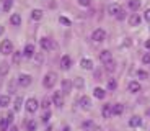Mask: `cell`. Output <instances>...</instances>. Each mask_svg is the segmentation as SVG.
I'll return each mask as SVG.
<instances>
[{"label":"cell","instance_id":"5bb4252c","mask_svg":"<svg viewBox=\"0 0 150 131\" xmlns=\"http://www.w3.org/2000/svg\"><path fill=\"white\" fill-rule=\"evenodd\" d=\"M10 23L13 26H18V25H21V16L18 15V13H13V15L10 16Z\"/></svg>","mask_w":150,"mask_h":131},{"label":"cell","instance_id":"9a60e30c","mask_svg":"<svg viewBox=\"0 0 150 131\" xmlns=\"http://www.w3.org/2000/svg\"><path fill=\"white\" fill-rule=\"evenodd\" d=\"M127 89H129V92H132V94H135V92H139L140 90V84L139 82H129V85H127Z\"/></svg>","mask_w":150,"mask_h":131},{"label":"cell","instance_id":"e575fe53","mask_svg":"<svg viewBox=\"0 0 150 131\" xmlns=\"http://www.w3.org/2000/svg\"><path fill=\"white\" fill-rule=\"evenodd\" d=\"M59 21L60 23H62V25H70V20H67V18H65V16H60V18H59Z\"/></svg>","mask_w":150,"mask_h":131},{"label":"cell","instance_id":"f35d334b","mask_svg":"<svg viewBox=\"0 0 150 131\" xmlns=\"http://www.w3.org/2000/svg\"><path fill=\"white\" fill-rule=\"evenodd\" d=\"M144 18H145L147 21H150V8H149V10H145V15H144Z\"/></svg>","mask_w":150,"mask_h":131},{"label":"cell","instance_id":"7c38bea8","mask_svg":"<svg viewBox=\"0 0 150 131\" xmlns=\"http://www.w3.org/2000/svg\"><path fill=\"white\" fill-rule=\"evenodd\" d=\"M93 95H95L96 98H100V100H103V98L106 97V92L101 89V87H96V89L93 90Z\"/></svg>","mask_w":150,"mask_h":131},{"label":"cell","instance_id":"44dd1931","mask_svg":"<svg viewBox=\"0 0 150 131\" xmlns=\"http://www.w3.org/2000/svg\"><path fill=\"white\" fill-rule=\"evenodd\" d=\"M52 100H54V103H56L59 108L62 107V95H60V92H56V94H54Z\"/></svg>","mask_w":150,"mask_h":131},{"label":"cell","instance_id":"e0dca14e","mask_svg":"<svg viewBox=\"0 0 150 131\" xmlns=\"http://www.w3.org/2000/svg\"><path fill=\"white\" fill-rule=\"evenodd\" d=\"M140 125H142V120H140L139 116H132L131 120H129V126H132V128H137Z\"/></svg>","mask_w":150,"mask_h":131},{"label":"cell","instance_id":"ee69618b","mask_svg":"<svg viewBox=\"0 0 150 131\" xmlns=\"http://www.w3.org/2000/svg\"><path fill=\"white\" fill-rule=\"evenodd\" d=\"M64 131H70V128H69V126H65V128H64Z\"/></svg>","mask_w":150,"mask_h":131},{"label":"cell","instance_id":"ab89813d","mask_svg":"<svg viewBox=\"0 0 150 131\" xmlns=\"http://www.w3.org/2000/svg\"><path fill=\"white\" fill-rule=\"evenodd\" d=\"M5 116H7V120L10 121V123L13 121V113H11V112H8V115H5Z\"/></svg>","mask_w":150,"mask_h":131},{"label":"cell","instance_id":"74e56055","mask_svg":"<svg viewBox=\"0 0 150 131\" xmlns=\"http://www.w3.org/2000/svg\"><path fill=\"white\" fill-rule=\"evenodd\" d=\"M79 4L82 5V7H88V5L91 4V0H79Z\"/></svg>","mask_w":150,"mask_h":131},{"label":"cell","instance_id":"8992f818","mask_svg":"<svg viewBox=\"0 0 150 131\" xmlns=\"http://www.w3.org/2000/svg\"><path fill=\"white\" fill-rule=\"evenodd\" d=\"M111 59H112V56H111V52H109L108 49H105V51H101V52H100V61H101L103 64L109 62Z\"/></svg>","mask_w":150,"mask_h":131},{"label":"cell","instance_id":"ac0fdd59","mask_svg":"<svg viewBox=\"0 0 150 131\" xmlns=\"http://www.w3.org/2000/svg\"><path fill=\"white\" fill-rule=\"evenodd\" d=\"M70 89H72V82H70V80H62V92H64L65 95L70 94Z\"/></svg>","mask_w":150,"mask_h":131},{"label":"cell","instance_id":"d4e9b609","mask_svg":"<svg viewBox=\"0 0 150 131\" xmlns=\"http://www.w3.org/2000/svg\"><path fill=\"white\" fill-rule=\"evenodd\" d=\"M8 103H10V97L8 95H2L0 97V107H7Z\"/></svg>","mask_w":150,"mask_h":131},{"label":"cell","instance_id":"ba28073f","mask_svg":"<svg viewBox=\"0 0 150 131\" xmlns=\"http://www.w3.org/2000/svg\"><path fill=\"white\" fill-rule=\"evenodd\" d=\"M70 64H72V59H70V56H64L62 59H60V67L64 69V71H67V69L70 67Z\"/></svg>","mask_w":150,"mask_h":131},{"label":"cell","instance_id":"7a4b0ae2","mask_svg":"<svg viewBox=\"0 0 150 131\" xmlns=\"http://www.w3.org/2000/svg\"><path fill=\"white\" fill-rule=\"evenodd\" d=\"M91 39H93V41H96V43L105 41V39H106V31L103 30V28H98V30H95L93 34H91Z\"/></svg>","mask_w":150,"mask_h":131},{"label":"cell","instance_id":"d6986e66","mask_svg":"<svg viewBox=\"0 0 150 131\" xmlns=\"http://www.w3.org/2000/svg\"><path fill=\"white\" fill-rule=\"evenodd\" d=\"M80 105H82V108L88 110L91 107V100L88 97H82V98H80Z\"/></svg>","mask_w":150,"mask_h":131},{"label":"cell","instance_id":"d6a6232c","mask_svg":"<svg viewBox=\"0 0 150 131\" xmlns=\"http://www.w3.org/2000/svg\"><path fill=\"white\" fill-rule=\"evenodd\" d=\"M137 77H139V79H147L149 75H147L145 71H137Z\"/></svg>","mask_w":150,"mask_h":131},{"label":"cell","instance_id":"3957f363","mask_svg":"<svg viewBox=\"0 0 150 131\" xmlns=\"http://www.w3.org/2000/svg\"><path fill=\"white\" fill-rule=\"evenodd\" d=\"M0 51L4 52V54H11L13 52V43L10 39H4V43L0 46Z\"/></svg>","mask_w":150,"mask_h":131},{"label":"cell","instance_id":"8d00e7d4","mask_svg":"<svg viewBox=\"0 0 150 131\" xmlns=\"http://www.w3.org/2000/svg\"><path fill=\"white\" fill-rule=\"evenodd\" d=\"M49 118H51V112L47 110V112H46L44 115H42V121H44V123H47V120H49Z\"/></svg>","mask_w":150,"mask_h":131},{"label":"cell","instance_id":"ffe728a7","mask_svg":"<svg viewBox=\"0 0 150 131\" xmlns=\"http://www.w3.org/2000/svg\"><path fill=\"white\" fill-rule=\"evenodd\" d=\"M41 48L44 49V51H49V49L52 48V44H51V39H47V38H42V39H41Z\"/></svg>","mask_w":150,"mask_h":131},{"label":"cell","instance_id":"f1b7e54d","mask_svg":"<svg viewBox=\"0 0 150 131\" xmlns=\"http://www.w3.org/2000/svg\"><path fill=\"white\" fill-rule=\"evenodd\" d=\"M41 107H42V108H44V110H49V107H51V100H49V98H47V97H46V98H44V100H42V103H41Z\"/></svg>","mask_w":150,"mask_h":131},{"label":"cell","instance_id":"484cf974","mask_svg":"<svg viewBox=\"0 0 150 131\" xmlns=\"http://www.w3.org/2000/svg\"><path fill=\"white\" fill-rule=\"evenodd\" d=\"M11 5H13V0H4V11H10Z\"/></svg>","mask_w":150,"mask_h":131},{"label":"cell","instance_id":"52a82bcc","mask_svg":"<svg viewBox=\"0 0 150 131\" xmlns=\"http://www.w3.org/2000/svg\"><path fill=\"white\" fill-rule=\"evenodd\" d=\"M80 66H82V69H85V71H91V69H93V61L91 59H82L80 61Z\"/></svg>","mask_w":150,"mask_h":131},{"label":"cell","instance_id":"bcb514c9","mask_svg":"<svg viewBox=\"0 0 150 131\" xmlns=\"http://www.w3.org/2000/svg\"><path fill=\"white\" fill-rule=\"evenodd\" d=\"M95 131H101V130H100V128H98V130H95Z\"/></svg>","mask_w":150,"mask_h":131},{"label":"cell","instance_id":"83f0119b","mask_svg":"<svg viewBox=\"0 0 150 131\" xmlns=\"http://www.w3.org/2000/svg\"><path fill=\"white\" fill-rule=\"evenodd\" d=\"M116 87H117V82L114 79H109L108 80V90H116Z\"/></svg>","mask_w":150,"mask_h":131},{"label":"cell","instance_id":"d590c367","mask_svg":"<svg viewBox=\"0 0 150 131\" xmlns=\"http://www.w3.org/2000/svg\"><path fill=\"white\" fill-rule=\"evenodd\" d=\"M75 87H79V89H80V87H83V80L80 77L75 79Z\"/></svg>","mask_w":150,"mask_h":131},{"label":"cell","instance_id":"1f68e13d","mask_svg":"<svg viewBox=\"0 0 150 131\" xmlns=\"http://www.w3.org/2000/svg\"><path fill=\"white\" fill-rule=\"evenodd\" d=\"M105 66H106V69H108V71H114V61H109V62H106L105 64Z\"/></svg>","mask_w":150,"mask_h":131},{"label":"cell","instance_id":"4316f807","mask_svg":"<svg viewBox=\"0 0 150 131\" xmlns=\"http://www.w3.org/2000/svg\"><path fill=\"white\" fill-rule=\"evenodd\" d=\"M21 105H23V98L16 97V100H15V112H20V110H21Z\"/></svg>","mask_w":150,"mask_h":131},{"label":"cell","instance_id":"30bf717a","mask_svg":"<svg viewBox=\"0 0 150 131\" xmlns=\"http://www.w3.org/2000/svg\"><path fill=\"white\" fill-rule=\"evenodd\" d=\"M121 10H122V8H121V5H117V4H111V5L108 7V11L111 13V15H114V16H116Z\"/></svg>","mask_w":150,"mask_h":131},{"label":"cell","instance_id":"7bdbcfd3","mask_svg":"<svg viewBox=\"0 0 150 131\" xmlns=\"http://www.w3.org/2000/svg\"><path fill=\"white\" fill-rule=\"evenodd\" d=\"M10 131H18V128H16V126H11V128H10Z\"/></svg>","mask_w":150,"mask_h":131},{"label":"cell","instance_id":"6da1fadb","mask_svg":"<svg viewBox=\"0 0 150 131\" xmlns=\"http://www.w3.org/2000/svg\"><path fill=\"white\" fill-rule=\"evenodd\" d=\"M56 80H57V75L54 74V72H47V74L44 75V80H42V85H44L46 89H52V87L56 85Z\"/></svg>","mask_w":150,"mask_h":131},{"label":"cell","instance_id":"60d3db41","mask_svg":"<svg viewBox=\"0 0 150 131\" xmlns=\"http://www.w3.org/2000/svg\"><path fill=\"white\" fill-rule=\"evenodd\" d=\"M2 72H4V74L7 72V64H2Z\"/></svg>","mask_w":150,"mask_h":131},{"label":"cell","instance_id":"836d02e7","mask_svg":"<svg viewBox=\"0 0 150 131\" xmlns=\"http://www.w3.org/2000/svg\"><path fill=\"white\" fill-rule=\"evenodd\" d=\"M28 131H36V123H34V121H30V123H28Z\"/></svg>","mask_w":150,"mask_h":131},{"label":"cell","instance_id":"9c48e42d","mask_svg":"<svg viewBox=\"0 0 150 131\" xmlns=\"http://www.w3.org/2000/svg\"><path fill=\"white\" fill-rule=\"evenodd\" d=\"M140 21H142V20H140V16L137 15V13H132L131 18H129V25L131 26H139Z\"/></svg>","mask_w":150,"mask_h":131},{"label":"cell","instance_id":"7402d4cb","mask_svg":"<svg viewBox=\"0 0 150 131\" xmlns=\"http://www.w3.org/2000/svg\"><path fill=\"white\" fill-rule=\"evenodd\" d=\"M129 8L131 10H139L140 8V0H129Z\"/></svg>","mask_w":150,"mask_h":131},{"label":"cell","instance_id":"f6af8a7d","mask_svg":"<svg viewBox=\"0 0 150 131\" xmlns=\"http://www.w3.org/2000/svg\"><path fill=\"white\" fill-rule=\"evenodd\" d=\"M2 31H4V28H0V33H2Z\"/></svg>","mask_w":150,"mask_h":131},{"label":"cell","instance_id":"277c9868","mask_svg":"<svg viewBox=\"0 0 150 131\" xmlns=\"http://www.w3.org/2000/svg\"><path fill=\"white\" fill-rule=\"evenodd\" d=\"M38 107H39V103H38L36 98H30V100L26 102V112L28 113H34L38 110Z\"/></svg>","mask_w":150,"mask_h":131},{"label":"cell","instance_id":"cb8c5ba5","mask_svg":"<svg viewBox=\"0 0 150 131\" xmlns=\"http://www.w3.org/2000/svg\"><path fill=\"white\" fill-rule=\"evenodd\" d=\"M8 125H10V121L7 120V116H4V118L0 120V130H2V131H7Z\"/></svg>","mask_w":150,"mask_h":131},{"label":"cell","instance_id":"4fadbf2b","mask_svg":"<svg viewBox=\"0 0 150 131\" xmlns=\"http://www.w3.org/2000/svg\"><path fill=\"white\" fill-rule=\"evenodd\" d=\"M23 54L26 57H33L34 56V44H26V48H25V51H23Z\"/></svg>","mask_w":150,"mask_h":131},{"label":"cell","instance_id":"603a6c76","mask_svg":"<svg viewBox=\"0 0 150 131\" xmlns=\"http://www.w3.org/2000/svg\"><path fill=\"white\" fill-rule=\"evenodd\" d=\"M31 18H33L34 21L41 20L42 18V10H33V11H31Z\"/></svg>","mask_w":150,"mask_h":131},{"label":"cell","instance_id":"b9f144b4","mask_svg":"<svg viewBox=\"0 0 150 131\" xmlns=\"http://www.w3.org/2000/svg\"><path fill=\"white\" fill-rule=\"evenodd\" d=\"M145 48L150 51V39H147V41H145Z\"/></svg>","mask_w":150,"mask_h":131},{"label":"cell","instance_id":"f546056e","mask_svg":"<svg viewBox=\"0 0 150 131\" xmlns=\"http://www.w3.org/2000/svg\"><path fill=\"white\" fill-rule=\"evenodd\" d=\"M20 59H21V52H13V62L18 64Z\"/></svg>","mask_w":150,"mask_h":131},{"label":"cell","instance_id":"2e32d148","mask_svg":"<svg viewBox=\"0 0 150 131\" xmlns=\"http://www.w3.org/2000/svg\"><path fill=\"white\" fill-rule=\"evenodd\" d=\"M101 113H103V118H109V116L112 115V107L111 105H105L103 110H101Z\"/></svg>","mask_w":150,"mask_h":131},{"label":"cell","instance_id":"4dcf8cb0","mask_svg":"<svg viewBox=\"0 0 150 131\" xmlns=\"http://www.w3.org/2000/svg\"><path fill=\"white\" fill-rule=\"evenodd\" d=\"M142 62L144 64H150V52H145L142 56Z\"/></svg>","mask_w":150,"mask_h":131},{"label":"cell","instance_id":"5b68a950","mask_svg":"<svg viewBox=\"0 0 150 131\" xmlns=\"http://www.w3.org/2000/svg\"><path fill=\"white\" fill-rule=\"evenodd\" d=\"M18 84L21 87H28L31 84V75H28V74H21L18 77Z\"/></svg>","mask_w":150,"mask_h":131},{"label":"cell","instance_id":"8fae6325","mask_svg":"<svg viewBox=\"0 0 150 131\" xmlns=\"http://www.w3.org/2000/svg\"><path fill=\"white\" fill-rule=\"evenodd\" d=\"M122 112H124V105H121V103L112 105V115L119 116V115H122Z\"/></svg>","mask_w":150,"mask_h":131}]
</instances>
